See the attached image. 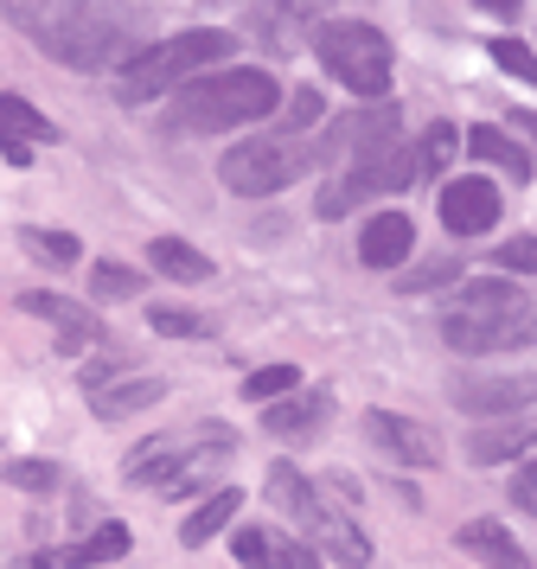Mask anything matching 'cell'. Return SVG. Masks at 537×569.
Returning <instances> with one entry per match:
<instances>
[{"label":"cell","instance_id":"cell-1","mask_svg":"<svg viewBox=\"0 0 537 569\" xmlns=\"http://www.w3.org/2000/svg\"><path fill=\"white\" fill-rule=\"evenodd\" d=\"M281 90L269 71L256 64H237V71H218V78H186L173 90V109H167V129H186V134H225V129H243V122H262L276 116Z\"/></svg>","mask_w":537,"mask_h":569},{"label":"cell","instance_id":"cell-2","mask_svg":"<svg viewBox=\"0 0 537 569\" xmlns=\"http://www.w3.org/2000/svg\"><path fill=\"white\" fill-rule=\"evenodd\" d=\"M441 339L480 359V352H511V346H537V295L511 282H474L455 308L441 313Z\"/></svg>","mask_w":537,"mask_h":569},{"label":"cell","instance_id":"cell-3","mask_svg":"<svg viewBox=\"0 0 537 569\" xmlns=\"http://www.w3.org/2000/svg\"><path fill=\"white\" fill-rule=\"evenodd\" d=\"M237 455V436L230 429H192V436H153L141 441L135 455L122 461V473L135 487H153L167 492V499H186V492H211L218 480V467Z\"/></svg>","mask_w":537,"mask_h":569},{"label":"cell","instance_id":"cell-4","mask_svg":"<svg viewBox=\"0 0 537 569\" xmlns=\"http://www.w3.org/2000/svg\"><path fill=\"white\" fill-rule=\"evenodd\" d=\"M26 27L39 32V46H46L58 64H71V71H102L109 58L128 52L135 20H122L109 0H71V7H51L46 20H26Z\"/></svg>","mask_w":537,"mask_h":569},{"label":"cell","instance_id":"cell-5","mask_svg":"<svg viewBox=\"0 0 537 569\" xmlns=\"http://www.w3.org/2000/svg\"><path fill=\"white\" fill-rule=\"evenodd\" d=\"M230 32H179V39H153V46H141L135 58H122V78H116V97L122 103H153L160 90H179L186 78H199L205 64H225L230 58Z\"/></svg>","mask_w":537,"mask_h":569},{"label":"cell","instance_id":"cell-6","mask_svg":"<svg viewBox=\"0 0 537 569\" xmlns=\"http://www.w3.org/2000/svg\"><path fill=\"white\" fill-rule=\"evenodd\" d=\"M269 499H276L295 525H301L307 550H314V557H327L332 569H365V563H371V543H365V531H358L352 518H339L332 506H320V492L307 487L288 461L269 467Z\"/></svg>","mask_w":537,"mask_h":569},{"label":"cell","instance_id":"cell-7","mask_svg":"<svg viewBox=\"0 0 537 569\" xmlns=\"http://www.w3.org/2000/svg\"><path fill=\"white\" fill-rule=\"evenodd\" d=\"M314 52L327 64V78L346 83L365 103H378L384 90H390V39L371 20H327V27L314 32Z\"/></svg>","mask_w":537,"mask_h":569},{"label":"cell","instance_id":"cell-8","mask_svg":"<svg viewBox=\"0 0 537 569\" xmlns=\"http://www.w3.org/2000/svg\"><path fill=\"white\" fill-rule=\"evenodd\" d=\"M225 186L243 199H269L281 186H295L301 173H314V141L301 134H262V141H237L225 148Z\"/></svg>","mask_w":537,"mask_h":569},{"label":"cell","instance_id":"cell-9","mask_svg":"<svg viewBox=\"0 0 537 569\" xmlns=\"http://www.w3.org/2000/svg\"><path fill=\"white\" fill-rule=\"evenodd\" d=\"M409 180H416V154H409L404 141H390V148H378V154L352 160V173L320 192V218H346L352 206L378 199V192H404Z\"/></svg>","mask_w":537,"mask_h":569},{"label":"cell","instance_id":"cell-10","mask_svg":"<svg viewBox=\"0 0 537 569\" xmlns=\"http://www.w3.org/2000/svg\"><path fill=\"white\" fill-rule=\"evenodd\" d=\"M397 141V109H365V116H346V122H327V134L314 141V167H332V160H365Z\"/></svg>","mask_w":537,"mask_h":569},{"label":"cell","instance_id":"cell-11","mask_svg":"<svg viewBox=\"0 0 537 569\" xmlns=\"http://www.w3.org/2000/svg\"><path fill=\"white\" fill-rule=\"evenodd\" d=\"M20 308L58 327V352H90V346H102V320L83 308V301H64V295H46V288H26Z\"/></svg>","mask_w":537,"mask_h":569},{"label":"cell","instance_id":"cell-12","mask_svg":"<svg viewBox=\"0 0 537 569\" xmlns=\"http://www.w3.org/2000/svg\"><path fill=\"white\" fill-rule=\"evenodd\" d=\"M441 224L455 237H480L499 224V186L493 180H448L441 186Z\"/></svg>","mask_w":537,"mask_h":569},{"label":"cell","instance_id":"cell-13","mask_svg":"<svg viewBox=\"0 0 537 569\" xmlns=\"http://www.w3.org/2000/svg\"><path fill=\"white\" fill-rule=\"evenodd\" d=\"M365 436L378 441V455H390L397 467H429L435 461V436L422 422L397 416V410H371L365 416Z\"/></svg>","mask_w":537,"mask_h":569},{"label":"cell","instance_id":"cell-14","mask_svg":"<svg viewBox=\"0 0 537 569\" xmlns=\"http://www.w3.org/2000/svg\"><path fill=\"white\" fill-rule=\"evenodd\" d=\"M327 416H332L327 390H288V397H276V403H262V429H269V436L301 441V436H314Z\"/></svg>","mask_w":537,"mask_h":569},{"label":"cell","instance_id":"cell-15","mask_svg":"<svg viewBox=\"0 0 537 569\" xmlns=\"http://www.w3.org/2000/svg\"><path fill=\"white\" fill-rule=\"evenodd\" d=\"M32 141H58V129L32 103L0 97V154L13 160V167H32Z\"/></svg>","mask_w":537,"mask_h":569},{"label":"cell","instance_id":"cell-16","mask_svg":"<svg viewBox=\"0 0 537 569\" xmlns=\"http://www.w3.org/2000/svg\"><path fill=\"white\" fill-rule=\"evenodd\" d=\"M409 243H416V224H409L404 211H378L365 224V237H358V262L365 269H397L409 257Z\"/></svg>","mask_w":537,"mask_h":569},{"label":"cell","instance_id":"cell-17","mask_svg":"<svg viewBox=\"0 0 537 569\" xmlns=\"http://www.w3.org/2000/svg\"><path fill=\"white\" fill-rule=\"evenodd\" d=\"M460 148H467L474 160H486V167L511 173V180H531V154H525V141H511V134L493 129V122H474V129L460 134Z\"/></svg>","mask_w":537,"mask_h":569},{"label":"cell","instance_id":"cell-18","mask_svg":"<svg viewBox=\"0 0 537 569\" xmlns=\"http://www.w3.org/2000/svg\"><path fill=\"white\" fill-rule=\"evenodd\" d=\"M460 550H474L486 569H531V557L518 550V538H511L499 518H474V525H460Z\"/></svg>","mask_w":537,"mask_h":569},{"label":"cell","instance_id":"cell-19","mask_svg":"<svg viewBox=\"0 0 537 569\" xmlns=\"http://www.w3.org/2000/svg\"><path fill=\"white\" fill-rule=\"evenodd\" d=\"M160 397H167L160 378H128V385H97V390H90V410H97L102 422H128V416L153 410Z\"/></svg>","mask_w":537,"mask_h":569},{"label":"cell","instance_id":"cell-20","mask_svg":"<svg viewBox=\"0 0 537 569\" xmlns=\"http://www.w3.org/2000/svg\"><path fill=\"white\" fill-rule=\"evenodd\" d=\"M537 448V422H486L467 436V461L474 467H493V461H511V455H525Z\"/></svg>","mask_w":537,"mask_h":569},{"label":"cell","instance_id":"cell-21","mask_svg":"<svg viewBox=\"0 0 537 569\" xmlns=\"http://www.w3.org/2000/svg\"><path fill=\"white\" fill-rule=\"evenodd\" d=\"M128 525H102L97 538L71 543V550H51V557H39L32 569H90V563H116V557H128Z\"/></svg>","mask_w":537,"mask_h":569},{"label":"cell","instance_id":"cell-22","mask_svg":"<svg viewBox=\"0 0 537 569\" xmlns=\"http://www.w3.org/2000/svg\"><path fill=\"white\" fill-rule=\"evenodd\" d=\"M148 262L160 269V276H173V282H211V257H205V250H192L186 237H153Z\"/></svg>","mask_w":537,"mask_h":569},{"label":"cell","instance_id":"cell-23","mask_svg":"<svg viewBox=\"0 0 537 569\" xmlns=\"http://www.w3.org/2000/svg\"><path fill=\"white\" fill-rule=\"evenodd\" d=\"M237 506H243V492H237V487H211L199 512L179 525V538L192 543V550H199V543H211V538H218V531L230 525V518H237Z\"/></svg>","mask_w":537,"mask_h":569},{"label":"cell","instance_id":"cell-24","mask_svg":"<svg viewBox=\"0 0 537 569\" xmlns=\"http://www.w3.org/2000/svg\"><path fill=\"white\" fill-rule=\"evenodd\" d=\"M460 154V129L455 122H429V134H422V148H416V173H448V160Z\"/></svg>","mask_w":537,"mask_h":569},{"label":"cell","instance_id":"cell-25","mask_svg":"<svg viewBox=\"0 0 537 569\" xmlns=\"http://www.w3.org/2000/svg\"><path fill=\"white\" fill-rule=\"evenodd\" d=\"M230 550H237V563L243 569H281V557H288V543L281 538H269V531H237V543H230Z\"/></svg>","mask_w":537,"mask_h":569},{"label":"cell","instance_id":"cell-26","mask_svg":"<svg viewBox=\"0 0 537 569\" xmlns=\"http://www.w3.org/2000/svg\"><path fill=\"white\" fill-rule=\"evenodd\" d=\"M288 390H301V371H295V365H262V371L243 378V397H256V403H276Z\"/></svg>","mask_w":537,"mask_h":569},{"label":"cell","instance_id":"cell-27","mask_svg":"<svg viewBox=\"0 0 537 569\" xmlns=\"http://www.w3.org/2000/svg\"><path fill=\"white\" fill-rule=\"evenodd\" d=\"M20 243L39 262H77V250H83L71 231H39V224H20Z\"/></svg>","mask_w":537,"mask_h":569},{"label":"cell","instance_id":"cell-28","mask_svg":"<svg viewBox=\"0 0 537 569\" xmlns=\"http://www.w3.org/2000/svg\"><path fill=\"white\" fill-rule=\"evenodd\" d=\"M90 295H97V301H128V295H141V269H128V262H97Z\"/></svg>","mask_w":537,"mask_h":569},{"label":"cell","instance_id":"cell-29","mask_svg":"<svg viewBox=\"0 0 537 569\" xmlns=\"http://www.w3.org/2000/svg\"><path fill=\"white\" fill-rule=\"evenodd\" d=\"M486 52H493V64H499L506 78H518V83L537 90V52L531 46H518V39H486Z\"/></svg>","mask_w":537,"mask_h":569},{"label":"cell","instance_id":"cell-30","mask_svg":"<svg viewBox=\"0 0 537 569\" xmlns=\"http://www.w3.org/2000/svg\"><path fill=\"white\" fill-rule=\"evenodd\" d=\"M0 480H7V487H20V492H58V487H64V473H58L51 461H7V467H0Z\"/></svg>","mask_w":537,"mask_h":569},{"label":"cell","instance_id":"cell-31","mask_svg":"<svg viewBox=\"0 0 537 569\" xmlns=\"http://www.w3.org/2000/svg\"><path fill=\"white\" fill-rule=\"evenodd\" d=\"M148 327L160 339H211V320L205 313H186V308H153Z\"/></svg>","mask_w":537,"mask_h":569},{"label":"cell","instance_id":"cell-32","mask_svg":"<svg viewBox=\"0 0 537 569\" xmlns=\"http://www.w3.org/2000/svg\"><path fill=\"white\" fill-rule=\"evenodd\" d=\"M455 276H460L455 262H429V269H409V276H404V295H429V288L455 282Z\"/></svg>","mask_w":537,"mask_h":569},{"label":"cell","instance_id":"cell-33","mask_svg":"<svg viewBox=\"0 0 537 569\" xmlns=\"http://www.w3.org/2000/svg\"><path fill=\"white\" fill-rule=\"evenodd\" d=\"M499 262L518 269V276H537V237H511V243H499Z\"/></svg>","mask_w":537,"mask_h":569},{"label":"cell","instance_id":"cell-34","mask_svg":"<svg viewBox=\"0 0 537 569\" xmlns=\"http://www.w3.org/2000/svg\"><path fill=\"white\" fill-rule=\"evenodd\" d=\"M314 116H320V97H314V90H295V97H288V129H307Z\"/></svg>","mask_w":537,"mask_h":569},{"label":"cell","instance_id":"cell-35","mask_svg":"<svg viewBox=\"0 0 537 569\" xmlns=\"http://www.w3.org/2000/svg\"><path fill=\"white\" fill-rule=\"evenodd\" d=\"M269 7H276V13H288V20H320L332 0H269Z\"/></svg>","mask_w":537,"mask_h":569},{"label":"cell","instance_id":"cell-36","mask_svg":"<svg viewBox=\"0 0 537 569\" xmlns=\"http://www.w3.org/2000/svg\"><path fill=\"white\" fill-rule=\"evenodd\" d=\"M511 499H518V506H525V512L537 518V461L525 467V473H518V487H511Z\"/></svg>","mask_w":537,"mask_h":569},{"label":"cell","instance_id":"cell-37","mask_svg":"<svg viewBox=\"0 0 537 569\" xmlns=\"http://www.w3.org/2000/svg\"><path fill=\"white\" fill-rule=\"evenodd\" d=\"M474 7H486V13H499V20H518V7H525V0H474Z\"/></svg>","mask_w":537,"mask_h":569},{"label":"cell","instance_id":"cell-38","mask_svg":"<svg viewBox=\"0 0 537 569\" xmlns=\"http://www.w3.org/2000/svg\"><path fill=\"white\" fill-rule=\"evenodd\" d=\"M511 122H518V129H525V134H531V141H537V116H531V109H518Z\"/></svg>","mask_w":537,"mask_h":569}]
</instances>
